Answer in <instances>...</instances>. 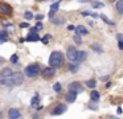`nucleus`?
I'll list each match as a JSON object with an SVG mask.
<instances>
[{
	"label": "nucleus",
	"instance_id": "1",
	"mask_svg": "<svg viewBox=\"0 0 123 119\" xmlns=\"http://www.w3.org/2000/svg\"><path fill=\"white\" fill-rule=\"evenodd\" d=\"M24 82V75L20 71H16V73H12L11 77L8 78H3L0 79V83L6 85V86H17V85H21Z\"/></svg>",
	"mask_w": 123,
	"mask_h": 119
},
{
	"label": "nucleus",
	"instance_id": "2",
	"mask_svg": "<svg viewBox=\"0 0 123 119\" xmlns=\"http://www.w3.org/2000/svg\"><path fill=\"white\" fill-rule=\"evenodd\" d=\"M62 63H64V54L61 52H57V50L52 52L50 57H49V65L56 69V68H60Z\"/></svg>",
	"mask_w": 123,
	"mask_h": 119
},
{
	"label": "nucleus",
	"instance_id": "3",
	"mask_svg": "<svg viewBox=\"0 0 123 119\" xmlns=\"http://www.w3.org/2000/svg\"><path fill=\"white\" fill-rule=\"evenodd\" d=\"M24 71H25V75L27 77H29V78H35V77H37L38 73H40V65H38V63L28 65Z\"/></svg>",
	"mask_w": 123,
	"mask_h": 119
},
{
	"label": "nucleus",
	"instance_id": "4",
	"mask_svg": "<svg viewBox=\"0 0 123 119\" xmlns=\"http://www.w3.org/2000/svg\"><path fill=\"white\" fill-rule=\"evenodd\" d=\"M68 90H69V91H72V93L78 94V93H82L83 91V86H82V83H81V82L74 81V82H70V83L68 85Z\"/></svg>",
	"mask_w": 123,
	"mask_h": 119
},
{
	"label": "nucleus",
	"instance_id": "5",
	"mask_svg": "<svg viewBox=\"0 0 123 119\" xmlns=\"http://www.w3.org/2000/svg\"><path fill=\"white\" fill-rule=\"evenodd\" d=\"M66 110H68V106L65 105V103H58V105H56L52 108L50 114L52 115H61V114L66 113Z\"/></svg>",
	"mask_w": 123,
	"mask_h": 119
},
{
	"label": "nucleus",
	"instance_id": "6",
	"mask_svg": "<svg viewBox=\"0 0 123 119\" xmlns=\"http://www.w3.org/2000/svg\"><path fill=\"white\" fill-rule=\"evenodd\" d=\"M77 54H78V50L75 49V46H69L66 49V57L70 62H75L77 61Z\"/></svg>",
	"mask_w": 123,
	"mask_h": 119
},
{
	"label": "nucleus",
	"instance_id": "7",
	"mask_svg": "<svg viewBox=\"0 0 123 119\" xmlns=\"http://www.w3.org/2000/svg\"><path fill=\"white\" fill-rule=\"evenodd\" d=\"M11 16L12 15V7L7 3H0V16Z\"/></svg>",
	"mask_w": 123,
	"mask_h": 119
},
{
	"label": "nucleus",
	"instance_id": "8",
	"mask_svg": "<svg viewBox=\"0 0 123 119\" xmlns=\"http://www.w3.org/2000/svg\"><path fill=\"white\" fill-rule=\"evenodd\" d=\"M54 74H56V69L52 68V66H49V68H44L41 75H43V78L49 79V78H52V77H54Z\"/></svg>",
	"mask_w": 123,
	"mask_h": 119
},
{
	"label": "nucleus",
	"instance_id": "9",
	"mask_svg": "<svg viewBox=\"0 0 123 119\" xmlns=\"http://www.w3.org/2000/svg\"><path fill=\"white\" fill-rule=\"evenodd\" d=\"M20 116H21V114H20V111L17 108H9V111H8L9 119H19Z\"/></svg>",
	"mask_w": 123,
	"mask_h": 119
},
{
	"label": "nucleus",
	"instance_id": "10",
	"mask_svg": "<svg viewBox=\"0 0 123 119\" xmlns=\"http://www.w3.org/2000/svg\"><path fill=\"white\" fill-rule=\"evenodd\" d=\"M75 99H77V94H75V93L68 91L66 94H65V100H66L68 103H73V102H75Z\"/></svg>",
	"mask_w": 123,
	"mask_h": 119
},
{
	"label": "nucleus",
	"instance_id": "11",
	"mask_svg": "<svg viewBox=\"0 0 123 119\" xmlns=\"http://www.w3.org/2000/svg\"><path fill=\"white\" fill-rule=\"evenodd\" d=\"M75 33L80 34V36H86V34H89V31L83 25H77L75 26Z\"/></svg>",
	"mask_w": 123,
	"mask_h": 119
},
{
	"label": "nucleus",
	"instance_id": "12",
	"mask_svg": "<svg viewBox=\"0 0 123 119\" xmlns=\"http://www.w3.org/2000/svg\"><path fill=\"white\" fill-rule=\"evenodd\" d=\"M38 40H40V36L37 34V32H35V31H32V29H31V33L28 34L27 41H38Z\"/></svg>",
	"mask_w": 123,
	"mask_h": 119
},
{
	"label": "nucleus",
	"instance_id": "13",
	"mask_svg": "<svg viewBox=\"0 0 123 119\" xmlns=\"http://www.w3.org/2000/svg\"><path fill=\"white\" fill-rule=\"evenodd\" d=\"M11 75H12V69L4 68V69L0 70V77H1V78H8V77H11Z\"/></svg>",
	"mask_w": 123,
	"mask_h": 119
},
{
	"label": "nucleus",
	"instance_id": "14",
	"mask_svg": "<svg viewBox=\"0 0 123 119\" xmlns=\"http://www.w3.org/2000/svg\"><path fill=\"white\" fill-rule=\"evenodd\" d=\"M86 58H87V53H86L85 50H81V52H78V54H77V61H75V62L81 63V62H83Z\"/></svg>",
	"mask_w": 123,
	"mask_h": 119
},
{
	"label": "nucleus",
	"instance_id": "15",
	"mask_svg": "<svg viewBox=\"0 0 123 119\" xmlns=\"http://www.w3.org/2000/svg\"><path fill=\"white\" fill-rule=\"evenodd\" d=\"M99 98H101V94H99L97 90H91V93H90V100H91V102L98 103Z\"/></svg>",
	"mask_w": 123,
	"mask_h": 119
},
{
	"label": "nucleus",
	"instance_id": "16",
	"mask_svg": "<svg viewBox=\"0 0 123 119\" xmlns=\"http://www.w3.org/2000/svg\"><path fill=\"white\" fill-rule=\"evenodd\" d=\"M52 20V23L54 24V25H64L65 24V17H60V16H54L53 19H50Z\"/></svg>",
	"mask_w": 123,
	"mask_h": 119
},
{
	"label": "nucleus",
	"instance_id": "17",
	"mask_svg": "<svg viewBox=\"0 0 123 119\" xmlns=\"http://www.w3.org/2000/svg\"><path fill=\"white\" fill-rule=\"evenodd\" d=\"M91 50H94L95 53H98V54H101V53H103V48L101 46V45L98 44V42H94V44L90 45Z\"/></svg>",
	"mask_w": 123,
	"mask_h": 119
},
{
	"label": "nucleus",
	"instance_id": "18",
	"mask_svg": "<svg viewBox=\"0 0 123 119\" xmlns=\"http://www.w3.org/2000/svg\"><path fill=\"white\" fill-rule=\"evenodd\" d=\"M115 8H117V12L119 15H123V0H118L117 4H115Z\"/></svg>",
	"mask_w": 123,
	"mask_h": 119
},
{
	"label": "nucleus",
	"instance_id": "19",
	"mask_svg": "<svg viewBox=\"0 0 123 119\" xmlns=\"http://www.w3.org/2000/svg\"><path fill=\"white\" fill-rule=\"evenodd\" d=\"M99 17H101L102 20H103L105 23L107 24V25H110V26H115V23H114V21H111V20H109V17H107V16H105V15H99Z\"/></svg>",
	"mask_w": 123,
	"mask_h": 119
},
{
	"label": "nucleus",
	"instance_id": "20",
	"mask_svg": "<svg viewBox=\"0 0 123 119\" xmlns=\"http://www.w3.org/2000/svg\"><path fill=\"white\" fill-rule=\"evenodd\" d=\"M38 102H40V97L36 94L35 97L32 98V100H31V105H32V107H37V106H38Z\"/></svg>",
	"mask_w": 123,
	"mask_h": 119
},
{
	"label": "nucleus",
	"instance_id": "21",
	"mask_svg": "<svg viewBox=\"0 0 123 119\" xmlns=\"http://www.w3.org/2000/svg\"><path fill=\"white\" fill-rule=\"evenodd\" d=\"M86 86H87L89 89H95L97 81H95V79H89V81H86Z\"/></svg>",
	"mask_w": 123,
	"mask_h": 119
},
{
	"label": "nucleus",
	"instance_id": "22",
	"mask_svg": "<svg viewBox=\"0 0 123 119\" xmlns=\"http://www.w3.org/2000/svg\"><path fill=\"white\" fill-rule=\"evenodd\" d=\"M91 7L95 8V9H99V8H103L105 4L102 1H93V3H91Z\"/></svg>",
	"mask_w": 123,
	"mask_h": 119
},
{
	"label": "nucleus",
	"instance_id": "23",
	"mask_svg": "<svg viewBox=\"0 0 123 119\" xmlns=\"http://www.w3.org/2000/svg\"><path fill=\"white\" fill-rule=\"evenodd\" d=\"M7 36H8V33L7 32H0V44H3V42L7 41Z\"/></svg>",
	"mask_w": 123,
	"mask_h": 119
},
{
	"label": "nucleus",
	"instance_id": "24",
	"mask_svg": "<svg viewBox=\"0 0 123 119\" xmlns=\"http://www.w3.org/2000/svg\"><path fill=\"white\" fill-rule=\"evenodd\" d=\"M73 40H74V42H75L77 45H81V44H82V38H81V36H80V34H77V33L73 36Z\"/></svg>",
	"mask_w": 123,
	"mask_h": 119
},
{
	"label": "nucleus",
	"instance_id": "25",
	"mask_svg": "<svg viewBox=\"0 0 123 119\" xmlns=\"http://www.w3.org/2000/svg\"><path fill=\"white\" fill-rule=\"evenodd\" d=\"M69 70L72 73H77L78 71V65L77 63H69Z\"/></svg>",
	"mask_w": 123,
	"mask_h": 119
},
{
	"label": "nucleus",
	"instance_id": "26",
	"mask_svg": "<svg viewBox=\"0 0 123 119\" xmlns=\"http://www.w3.org/2000/svg\"><path fill=\"white\" fill-rule=\"evenodd\" d=\"M53 89H54V91H56V93H61V90H62L61 83H60V82H56V83L53 85Z\"/></svg>",
	"mask_w": 123,
	"mask_h": 119
},
{
	"label": "nucleus",
	"instance_id": "27",
	"mask_svg": "<svg viewBox=\"0 0 123 119\" xmlns=\"http://www.w3.org/2000/svg\"><path fill=\"white\" fill-rule=\"evenodd\" d=\"M87 107L90 108V110H94V111H95L97 108H98V105H97L95 102H91V100H90V102H89V105H87Z\"/></svg>",
	"mask_w": 123,
	"mask_h": 119
},
{
	"label": "nucleus",
	"instance_id": "28",
	"mask_svg": "<svg viewBox=\"0 0 123 119\" xmlns=\"http://www.w3.org/2000/svg\"><path fill=\"white\" fill-rule=\"evenodd\" d=\"M58 8H60V1H56V3H53V4L50 5V11H53V12H56Z\"/></svg>",
	"mask_w": 123,
	"mask_h": 119
},
{
	"label": "nucleus",
	"instance_id": "29",
	"mask_svg": "<svg viewBox=\"0 0 123 119\" xmlns=\"http://www.w3.org/2000/svg\"><path fill=\"white\" fill-rule=\"evenodd\" d=\"M43 29V24L40 23V21H37V24H36V26L32 29V31H35V32H38V31H41Z\"/></svg>",
	"mask_w": 123,
	"mask_h": 119
},
{
	"label": "nucleus",
	"instance_id": "30",
	"mask_svg": "<svg viewBox=\"0 0 123 119\" xmlns=\"http://www.w3.org/2000/svg\"><path fill=\"white\" fill-rule=\"evenodd\" d=\"M24 17L27 19V20H31V19H33V13L29 12V11H27V12L24 13Z\"/></svg>",
	"mask_w": 123,
	"mask_h": 119
},
{
	"label": "nucleus",
	"instance_id": "31",
	"mask_svg": "<svg viewBox=\"0 0 123 119\" xmlns=\"http://www.w3.org/2000/svg\"><path fill=\"white\" fill-rule=\"evenodd\" d=\"M49 40H50V34H45V37H44L41 41H43V44H48Z\"/></svg>",
	"mask_w": 123,
	"mask_h": 119
},
{
	"label": "nucleus",
	"instance_id": "32",
	"mask_svg": "<svg viewBox=\"0 0 123 119\" xmlns=\"http://www.w3.org/2000/svg\"><path fill=\"white\" fill-rule=\"evenodd\" d=\"M9 61H11L12 63H16L17 62V54H12V57L9 58Z\"/></svg>",
	"mask_w": 123,
	"mask_h": 119
},
{
	"label": "nucleus",
	"instance_id": "33",
	"mask_svg": "<svg viewBox=\"0 0 123 119\" xmlns=\"http://www.w3.org/2000/svg\"><path fill=\"white\" fill-rule=\"evenodd\" d=\"M117 40H118V42H123V34L122 33H118L117 34Z\"/></svg>",
	"mask_w": 123,
	"mask_h": 119
},
{
	"label": "nucleus",
	"instance_id": "34",
	"mask_svg": "<svg viewBox=\"0 0 123 119\" xmlns=\"http://www.w3.org/2000/svg\"><path fill=\"white\" fill-rule=\"evenodd\" d=\"M109 78H110L109 75H102V77H101V78H99V79H101L102 82H107V81H109Z\"/></svg>",
	"mask_w": 123,
	"mask_h": 119
},
{
	"label": "nucleus",
	"instance_id": "35",
	"mask_svg": "<svg viewBox=\"0 0 123 119\" xmlns=\"http://www.w3.org/2000/svg\"><path fill=\"white\" fill-rule=\"evenodd\" d=\"M4 28H6L7 31H13V28H12L11 24H6V25H4Z\"/></svg>",
	"mask_w": 123,
	"mask_h": 119
},
{
	"label": "nucleus",
	"instance_id": "36",
	"mask_svg": "<svg viewBox=\"0 0 123 119\" xmlns=\"http://www.w3.org/2000/svg\"><path fill=\"white\" fill-rule=\"evenodd\" d=\"M20 28H29V24L28 23H21L20 24Z\"/></svg>",
	"mask_w": 123,
	"mask_h": 119
},
{
	"label": "nucleus",
	"instance_id": "37",
	"mask_svg": "<svg viewBox=\"0 0 123 119\" xmlns=\"http://www.w3.org/2000/svg\"><path fill=\"white\" fill-rule=\"evenodd\" d=\"M35 17H36V20H37V21H40V20H43V19H44V15H36Z\"/></svg>",
	"mask_w": 123,
	"mask_h": 119
},
{
	"label": "nucleus",
	"instance_id": "38",
	"mask_svg": "<svg viewBox=\"0 0 123 119\" xmlns=\"http://www.w3.org/2000/svg\"><path fill=\"white\" fill-rule=\"evenodd\" d=\"M81 15H82L83 17H86V16L90 15V12H87V11H82V12H81Z\"/></svg>",
	"mask_w": 123,
	"mask_h": 119
},
{
	"label": "nucleus",
	"instance_id": "39",
	"mask_svg": "<svg viewBox=\"0 0 123 119\" xmlns=\"http://www.w3.org/2000/svg\"><path fill=\"white\" fill-rule=\"evenodd\" d=\"M118 48L119 50H123V42H118Z\"/></svg>",
	"mask_w": 123,
	"mask_h": 119
},
{
	"label": "nucleus",
	"instance_id": "40",
	"mask_svg": "<svg viewBox=\"0 0 123 119\" xmlns=\"http://www.w3.org/2000/svg\"><path fill=\"white\" fill-rule=\"evenodd\" d=\"M68 29H69V31H74L75 26H74V25H68Z\"/></svg>",
	"mask_w": 123,
	"mask_h": 119
},
{
	"label": "nucleus",
	"instance_id": "41",
	"mask_svg": "<svg viewBox=\"0 0 123 119\" xmlns=\"http://www.w3.org/2000/svg\"><path fill=\"white\" fill-rule=\"evenodd\" d=\"M90 15H91V16H93V17H94V19H97V17H99V15H98V13H95V12H94V13H90Z\"/></svg>",
	"mask_w": 123,
	"mask_h": 119
},
{
	"label": "nucleus",
	"instance_id": "42",
	"mask_svg": "<svg viewBox=\"0 0 123 119\" xmlns=\"http://www.w3.org/2000/svg\"><path fill=\"white\" fill-rule=\"evenodd\" d=\"M110 86H111V82H110V81H107V82H106V89H109Z\"/></svg>",
	"mask_w": 123,
	"mask_h": 119
},
{
	"label": "nucleus",
	"instance_id": "43",
	"mask_svg": "<svg viewBox=\"0 0 123 119\" xmlns=\"http://www.w3.org/2000/svg\"><path fill=\"white\" fill-rule=\"evenodd\" d=\"M122 111H123V110H122V107H118V110H117V113H118V114H122Z\"/></svg>",
	"mask_w": 123,
	"mask_h": 119
},
{
	"label": "nucleus",
	"instance_id": "44",
	"mask_svg": "<svg viewBox=\"0 0 123 119\" xmlns=\"http://www.w3.org/2000/svg\"><path fill=\"white\" fill-rule=\"evenodd\" d=\"M33 119H40V118H38V115H37V114H35V115H33Z\"/></svg>",
	"mask_w": 123,
	"mask_h": 119
},
{
	"label": "nucleus",
	"instance_id": "45",
	"mask_svg": "<svg viewBox=\"0 0 123 119\" xmlns=\"http://www.w3.org/2000/svg\"><path fill=\"white\" fill-rule=\"evenodd\" d=\"M109 119H119L118 116H109Z\"/></svg>",
	"mask_w": 123,
	"mask_h": 119
},
{
	"label": "nucleus",
	"instance_id": "46",
	"mask_svg": "<svg viewBox=\"0 0 123 119\" xmlns=\"http://www.w3.org/2000/svg\"><path fill=\"white\" fill-rule=\"evenodd\" d=\"M78 1H80V3H87L89 0H78Z\"/></svg>",
	"mask_w": 123,
	"mask_h": 119
},
{
	"label": "nucleus",
	"instance_id": "47",
	"mask_svg": "<svg viewBox=\"0 0 123 119\" xmlns=\"http://www.w3.org/2000/svg\"><path fill=\"white\" fill-rule=\"evenodd\" d=\"M110 3H115V1H118V0H109Z\"/></svg>",
	"mask_w": 123,
	"mask_h": 119
},
{
	"label": "nucleus",
	"instance_id": "48",
	"mask_svg": "<svg viewBox=\"0 0 123 119\" xmlns=\"http://www.w3.org/2000/svg\"><path fill=\"white\" fill-rule=\"evenodd\" d=\"M0 119H3V114H1V111H0Z\"/></svg>",
	"mask_w": 123,
	"mask_h": 119
}]
</instances>
